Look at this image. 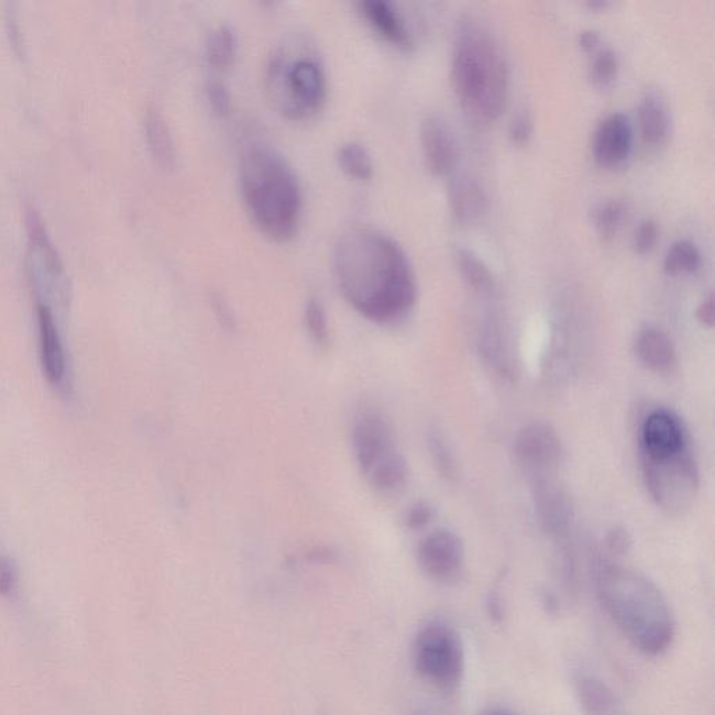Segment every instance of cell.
I'll return each mask as SVG.
<instances>
[{
    "label": "cell",
    "mask_w": 715,
    "mask_h": 715,
    "mask_svg": "<svg viewBox=\"0 0 715 715\" xmlns=\"http://www.w3.org/2000/svg\"><path fill=\"white\" fill-rule=\"evenodd\" d=\"M488 715H510V714H506V713H491V714H488Z\"/></svg>",
    "instance_id": "obj_43"
},
{
    "label": "cell",
    "mask_w": 715,
    "mask_h": 715,
    "mask_svg": "<svg viewBox=\"0 0 715 715\" xmlns=\"http://www.w3.org/2000/svg\"><path fill=\"white\" fill-rule=\"evenodd\" d=\"M414 662L426 681L445 692H454L466 672V647L460 633L445 622L424 626L415 639Z\"/></svg>",
    "instance_id": "obj_7"
},
{
    "label": "cell",
    "mask_w": 715,
    "mask_h": 715,
    "mask_svg": "<svg viewBox=\"0 0 715 715\" xmlns=\"http://www.w3.org/2000/svg\"><path fill=\"white\" fill-rule=\"evenodd\" d=\"M456 260L461 276L474 291L482 295L491 294L495 288V277L488 264L477 253L471 249L459 248L456 252Z\"/></svg>",
    "instance_id": "obj_25"
},
{
    "label": "cell",
    "mask_w": 715,
    "mask_h": 715,
    "mask_svg": "<svg viewBox=\"0 0 715 715\" xmlns=\"http://www.w3.org/2000/svg\"><path fill=\"white\" fill-rule=\"evenodd\" d=\"M337 161L345 174L358 181H368L373 174L372 157L364 144L358 142L341 144L337 151Z\"/></svg>",
    "instance_id": "obj_26"
},
{
    "label": "cell",
    "mask_w": 715,
    "mask_h": 715,
    "mask_svg": "<svg viewBox=\"0 0 715 715\" xmlns=\"http://www.w3.org/2000/svg\"><path fill=\"white\" fill-rule=\"evenodd\" d=\"M211 306H213V312L218 322H220L225 330L232 331L237 329V320H235L234 312H232L230 305H228V302L225 301L220 294H214L213 297H211Z\"/></svg>",
    "instance_id": "obj_37"
},
{
    "label": "cell",
    "mask_w": 715,
    "mask_h": 715,
    "mask_svg": "<svg viewBox=\"0 0 715 715\" xmlns=\"http://www.w3.org/2000/svg\"><path fill=\"white\" fill-rule=\"evenodd\" d=\"M628 216V204L622 199H608L595 207L593 218L595 228L602 237H614Z\"/></svg>",
    "instance_id": "obj_29"
},
{
    "label": "cell",
    "mask_w": 715,
    "mask_h": 715,
    "mask_svg": "<svg viewBox=\"0 0 715 715\" xmlns=\"http://www.w3.org/2000/svg\"><path fill=\"white\" fill-rule=\"evenodd\" d=\"M635 354L644 368L660 375L671 372L678 359L671 337L653 324H646L637 333Z\"/></svg>",
    "instance_id": "obj_16"
},
{
    "label": "cell",
    "mask_w": 715,
    "mask_h": 715,
    "mask_svg": "<svg viewBox=\"0 0 715 715\" xmlns=\"http://www.w3.org/2000/svg\"><path fill=\"white\" fill-rule=\"evenodd\" d=\"M637 116H639L641 136L647 143L665 142L671 129V115H669L667 101L661 93L647 90L640 98Z\"/></svg>",
    "instance_id": "obj_18"
},
{
    "label": "cell",
    "mask_w": 715,
    "mask_h": 715,
    "mask_svg": "<svg viewBox=\"0 0 715 715\" xmlns=\"http://www.w3.org/2000/svg\"><path fill=\"white\" fill-rule=\"evenodd\" d=\"M207 98L214 114L218 116L228 115L231 109V95L227 87L220 80H210L207 84Z\"/></svg>",
    "instance_id": "obj_35"
},
{
    "label": "cell",
    "mask_w": 715,
    "mask_h": 715,
    "mask_svg": "<svg viewBox=\"0 0 715 715\" xmlns=\"http://www.w3.org/2000/svg\"><path fill=\"white\" fill-rule=\"evenodd\" d=\"M452 77L461 105L473 118L488 122L502 114L509 95V66L495 35L474 17L457 23Z\"/></svg>",
    "instance_id": "obj_4"
},
{
    "label": "cell",
    "mask_w": 715,
    "mask_h": 715,
    "mask_svg": "<svg viewBox=\"0 0 715 715\" xmlns=\"http://www.w3.org/2000/svg\"><path fill=\"white\" fill-rule=\"evenodd\" d=\"M595 587L604 611L641 653L657 657L676 636L671 605L646 574L604 560L595 572Z\"/></svg>",
    "instance_id": "obj_2"
},
{
    "label": "cell",
    "mask_w": 715,
    "mask_h": 715,
    "mask_svg": "<svg viewBox=\"0 0 715 715\" xmlns=\"http://www.w3.org/2000/svg\"><path fill=\"white\" fill-rule=\"evenodd\" d=\"M147 144L153 157L164 168H172L175 164V146L171 130L164 115L157 108H149L144 116Z\"/></svg>",
    "instance_id": "obj_22"
},
{
    "label": "cell",
    "mask_w": 715,
    "mask_h": 715,
    "mask_svg": "<svg viewBox=\"0 0 715 715\" xmlns=\"http://www.w3.org/2000/svg\"><path fill=\"white\" fill-rule=\"evenodd\" d=\"M633 144L630 119L622 112H612L601 119L594 132L595 160L605 167L621 164L629 157Z\"/></svg>",
    "instance_id": "obj_14"
},
{
    "label": "cell",
    "mask_w": 715,
    "mask_h": 715,
    "mask_svg": "<svg viewBox=\"0 0 715 715\" xmlns=\"http://www.w3.org/2000/svg\"><path fill=\"white\" fill-rule=\"evenodd\" d=\"M408 478H410V468L407 460L404 459L403 454L397 453L366 477V481L379 495L393 496L403 491Z\"/></svg>",
    "instance_id": "obj_23"
},
{
    "label": "cell",
    "mask_w": 715,
    "mask_h": 715,
    "mask_svg": "<svg viewBox=\"0 0 715 715\" xmlns=\"http://www.w3.org/2000/svg\"><path fill=\"white\" fill-rule=\"evenodd\" d=\"M702 264V253L690 239H678L665 253L664 269L669 274L695 273Z\"/></svg>",
    "instance_id": "obj_27"
},
{
    "label": "cell",
    "mask_w": 715,
    "mask_h": 715,
    "mask_svg": "<svg viewBox=\"0 0 715 715\" xmlns=\"http://www.w3.org/2000/svg\"><path fill=\"white\" fill-rule=\"evenodd\" d=\"M533 133V118L526 107L517 109L509 125L510 139L517 144H526Z\"/></svg>",
    "instance_id": "obj_34"
},
{
    "label": "cell",
    "mask_w": 715,
    "mask_h": 715,
    "mask_svg": "<svg viewBox=\"0 0 715 715\" xmlns=\"http://www.w3.org/2000/svg\"><path fill=\"white\" fill-rule=\"evenodd\" d=\"M531 499L541 530L549 537L565 541L573 527L574 505L556 474L530 477Z\"/></svg>",
    "instance_id": "obj_10"
},
{
    "label": "cell",
    "mask_w": 715,
    "mask_h": 715,
    "mask_svg": "<svg viewBox=\"0 0 715 715\" xmlns=\"http://www.w3.org/2000/svg\"><path fill=\"white\" fill-rule=\"evenodd\" d=\"M37 319L42 372L51 385L59 386L66 375L65 351L54 315L45 302L38 301Z\"/></svg>",
    "instance_id": "obj_15"
},
{
    "label": "cell",
    "mask_w": 715,
    "mask_h": 715,
    "mask_svg": "<svg viewBox=\"0 0 715 715\" xmlns=\"http://www.w3.org/2000/svg\"><path fill=\"white\" fill-rule=\"evenodd\" d=\"M579 42L580 47L583 48L584 51L594 52L597 51L598 47H600L601 35L598 31L588 28V30L581 31L579 35Z\"/></svg>",
    "instance_id": "obj_40"
},
{
    "label": "cell",
    "mask_w": 715,
    "mask_h": 715,
    "mask_svg": "<svg viewBox=\"0 0 715 715\" xmlns=\"http://www.w3.org/2000/svg\"><path fill=\"white\" fill-rule=\"evenodd\" d=\"M16 586V570L6 556L0 555V597L12 594Z\"/></svg>",
    "instance_id": "obj_38"
},
{
    "label": "cell",
    "mask_w": 715,
    "mask_h": 715,
    "mask_svg": "<svg viewBox=\"0 0 715 715\" xmlns=\"http://www.w3.org/2000/svg\"><path fill=\"white\" fill-rule=\"evenodd\" d=\"M696 318L699 320L703 326L711 327L714 326V297L710 294L709 297L703 299L700 305L696 309Z\"/></svg>",
    "instance_id": "obj_39"
},
{
    "label": "cell",
    "mask_w": 715,
    "mask_h": 715,
    "mask_svg": "<svg viewBox=\"0 0 715 715\" xmlns=\"http://www.w3.org/2000/svg\"><path fill=\"white\" fill-rule=\"evenodd\" d=\"M449 202L457 220L461 223H474L485 213V190L477 179L460 175L450 182Z\"/></svg>",
    "instance_id": "obj_19"
},
{
    "label": "cell",
    "mask_w": 715,
    "mask_h": 715,
    "mask_svg": "<svg viewBox=\"0 0 715 715\" xmlns=\"http://www.w3.org/2000/svg\"><path fill=\"white\" fill-rule=\"evenodd\" d=\"M238 52V37L234 28L221 24L211 31L206 44V58L211 68L227 70L234 63Z\"/></svg>",
    "instance_id": "obj_24"
},
{
    "label": "cell",
    "mask_w": 715,
    "mask_h": 715,
    "mask_svg": "<svg viewBox=\"0 0 715 715\" xmlns=\"http://www.w3.org/2000/svg\"><path fill=\"white\" fill-rule=\"evenodd\" d=\"M604 549L611 556H623L632 549L633 538L625 527H614L605 534Z\"/></svg>",
    "instance_id": "obj_33"
},
{
    "label": "cell",
    "mask_w": 715,
    "mask_h": 715,
    "mask_svg": "<svg viewBox=\"0 0 715 715\" xmlns=\"http://www.w3.org/2000/svg\"><path fill=\"white\" fill-rule=\"evenodd\" d=\"M514 454L528 477H537L558 473L565 450L554 428L542 422H533L517 433Z\"/></svg>",
    "instance_id": "obj_11"
},
{
    "label": "cell",
    "mask_w": 715,
    "mask_h": 715,
    "mask_svg": "<svg viewBox=\"0 0 715 715\" xmlns=\"http://www.w3.org/2000/svg\"><path fill=\"white\" fill-rule=\"evenodd\" d=\"M304 324L313 344L319 350H327L330 344L329 320H327L326 309L319 299L312 298L306 302Z\"/></svg>",
    "instance_id": "obj_30"
},
{
    "label": "cell",
    "mask_w": 715,
    "mask_h": 715,
    "mask_svg": "<svg viewBox=\"0 0 715 715\" xmlns=\"http://www.w3.org/2000/svg\"><path fill=\"white\" fill-rule=\"evenodd\" d=\"M689 433L678 415L655 410L647 415L640 429V456L665 459L690 447Z\"/></svg>",
    "instance_id": "obj_12"
},
{
    "label": "cell",
    "mask_w": 715,
    "mask_h": 715,
    "mask_svg": "<svg viewBox=\"0 0 715 715\" xmlns=\"http://www.w3.org/2000/svg\"><path fill=\"white\" fill-rule=\"evenodd\" d=\"M334 271L348 304L373 323L400 322L417 301V280L407 253L376 228L352 227L338 238Z\"/></svg>",
    "instance_id": "obj_1"
},
{
    "label": "cell",
    "mask_w": 715,
    "mask_h": 715,
    "mask_svg": "<svg viewBox=\"0 0 715 715\" xmlns=\"http://www.w3.org/2000/svg\"><path fill=\"white\" fill-rule=\"evenodd\" d=\"M576 692L587 715H626L614 690L597 676H579L576 679Z\"/></svg>",
    "instance_id": "obj_20"
},
{
    "label": "cell",
    "mask_w": 715,
    "mask_h": 715,
    "mask_svg": "<svg viewBox=\"0 0 715 715\" xmlns=\"http://www.w3.org/2000/svg\"><path fill=\"white\" fill-rule=\"evenodd\" d=\"M351 440L355 461L365 478L400 453L392 425L382 412L368 405L355 414Z\"/></svg>",
    "instance_id": "obj_8"
},
{
    "label": "cell",
    "mask_w": 715,
    "mask_h": 715,
    "mask_svg": "<svg viewBox=\"0 0 715 715\" xmlns=\"http://www.w3.org/2000/svg\"><path fill=\"white\" fill-rule=\"evenodd\" d=\"M428 450L433 466L440 477L449 482L456 481L457 475H459L456 459H454V454L445 436L438 429H432L428 433Z\"/></svg>",
    "instance_id": "obj_28"
},
{
    "label": "cell",
    "mask_w": 715,
    "mask_h": 715,
    "mask_svg": "<svg viewBox=\"0 0 715 715\" xmlns=\"http://www.w3.org/2000/svg\"><path fill=\"white\" fill-rule=\"evenodd\" d=\"M239 188L250 218L266 237L285 242L298 231L302 190L294 168L277 149L249 146L239 164Z\"/></svg>",
    "instance_id": "obj_3"
},
{
    "label": "cell",
    "mask_w": 715,
    "mask_h": 715,
    "mask_svg": "<svg viewBox=\"0 0 715 715\" xmlns=\"http://www.w3.org/2000/svg\"><path fill=\"white\" fill-rule=\"evenodd\" d=\"M658 235H660V231H658V224L654 220L646 218L641 221L639 227L636 228L635 237H633L637 252L646 253L653 249Z\"/></svg>",
    "instance_id": "obj_36"
},
{
    "label": "cell",
    "mask_w": 715,
    "mask_h": 715,
    "mask_svg": "<svg viewBox=\"0 0 715 715\" xmlns=\"http://www.w3.org/2000/svg\"><path fill=\"white\" fill-rule=\"evenodd\" d=\"M418 565L435 583H457L466 569V547L459 535L450 530L432 531L422 538L417 549Z\"/></svg>",
    "instance_id": "obj_9"
},
{
    "label": "cell",
    "mask_w": 715,
    "mask_h": 715,
    "mask_svg": "<svg viewBox=\"0 0 715 715\" xmlns=\"http://www.w3.org/2000/svg\"><path fill=\"white\" fill-rule=\"evenodd\" d=\"M479 350H481L482 358L486 365L492 369L500 378H514V362L512 347L509 344L505 331L498 323L492 322L486 324L482 330L481 341H479Z\"/></svg>",
    "instance_id": "obj_21"
},
{
    "label": "cell",
    "mask_w": 715,
    "mask_h": 715,
    "mask_svg": "<svg viewBox=\"0 0 715 715\" xmlns=\"http://www.w3.org/2000/svg\"><path fill=\"white\" fill-rule=\"evenodd\" d=\"M267 88L278 111L291 119H305L323 107L327 77L323 63L312 52L278 48L267 66Z\"/></svg>",
    "instance_id": "obj_5"
},
{
    "label": "cell",
    "mask_w": 715,
    "mask_h": 715,
    "mask_svg": "<svg viewBox=\"0 0 715 715\" xmlns=\"http://www.w3.org/2000/svg\"><path fill=\"white\" fill-rule=\"evenodd\" d=\"M647 491L655 505L671 516H681L695 503L700 488L699 464L692 449L665 459L640 456Z\"/></svg>",
    "instance_id": "obj_6"
},
{
    "label": "cell",
    "mask_w": 715,
    "mask_h": 715,
    "mask_svg": "<svg viewBox=\"0 0 715 715\" xmlns=\"http://www.w3.org/2000/svg\"><path fill=\"white\" fill-rule=\"evenodd\" d=\"M619 62L614 49L598 48L591 58L590 77L595 86L608 87L618 75Z\"/></svg>",
    "instance_id": "obj_31"
},
{
    "label": "cell",
    "mask_w": 715,
    "mask_h": 715,
    "mask_svg": "<svg viewBox=\"0 0 715 715\" xmlns=\"http://www.w3.org/2000/svg\"><path fill=\"white\" fill-rule=\"evenodd\" d=\"M359 12L376 33L396 47L410 48L412 41L407 24L393 3L387 0H361Z\"/></svg>",
    "instance_id": "obj_17"
},
{
    "label": "cell",
    "mask_w": 715,
    "mask_h": 715,
    "mask_svg": "<svg viewBox=\"0 0 715 715\" xmlns=\"http://www.w3.org/2000/svg\"><path fill=\"white\" fill-rule=\"evenodd\" d=\"M435 507L429 505L428 502H417L408 507L405 512L404 523L410 530H422L428 527L435 519Z\"/></svg>",
    "instance_id": "obj_32"
},
{
    "label": "cell",
    "mask_w": 715,
    "mask_h": 715,
    "mask_svg": "<svg viewBox=\"0 0 715 715\" xmlns=\"http://www.w3.org/2000/svg\"><path fill=\"white\" fill-rule=\"evenodd\" d=\"M6 21L7 26L10 27L9 33L10 37H12L14 47H16L17 51L20 52L21 48H23V45H21L19 23H17L16 14H14L13 10H7Z\"/></svg>",
    "instance_id": "obj_41"
},
{
    "label": "cell",
    "mask_w": 715,
    "mask_h": 715,
    "mask_svg": "<svg viewBox=\"0 0 715 715\" xmlns=\"http://www.w3.org/2000/svg\"><path fill=\"white\" fill-rule=\"evenodd\" d=\"M419 133L429 169L438 175L454 171L459 161V144L445 119L435 114L426 115Z\"/></svg>",
    "instance_id": "obj_13"
},
{
    "label": "cell",
    "mask_w": 715,
    "mask_h": 715,
    "mask_svg": "<svg viewBox=\"0 0 715 715\" xmlns=\"http://www.w3.org/2000/svg\"><path fill=\"white\" fill-rule=\"evenodd\" d=\"M608 5L609 2H607V0H593V2H588V6L594 7V9H601V7Z\"/></svg>",
    "instance_id": "obj_42"
}]
</instances>
